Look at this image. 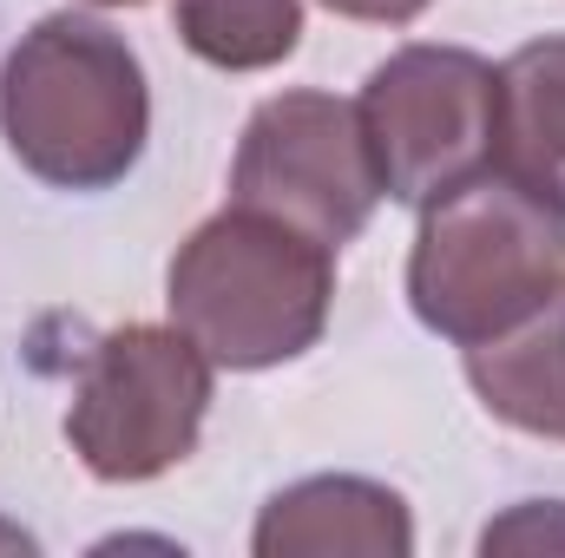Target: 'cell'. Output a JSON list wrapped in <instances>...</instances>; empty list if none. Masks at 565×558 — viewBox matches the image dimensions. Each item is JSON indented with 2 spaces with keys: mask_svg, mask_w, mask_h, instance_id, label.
Instances as JSON below:
<instances>
[{
  "mask_svg": "<svg viewBox=\"0 0 565 558\" xmlns=\"http://www.w3.org/2000/svg\"><path fill=\"white\" fill-rule=\"evenodd\" d=\"M0 139L53 191H113L145 158L151 86L99 13H40L0 60Z\"/></svg>",
  "mask_w": 565,
  "mask_h": 558,
  "instance_id": "1",
  "label": "cell"
},
{
  "mask_svg": "<svg viewBox=\"0 0 565 558\" xmlns=\"http://www.w3.org/2000/svg\"><path fill=\"white\" fill-rule=\"evenodd\" d=\"M565 289V204L487 164L422 204L408 250V309L427 335L480 348L533 322Z\"/></svg>",
  "mask_w": 565,
  "mask_h": 558,
  "instance_id": "2",
  "label": "cell"
},
{
  "mask_svg": "<svg viewBox=\"0 0 565 558\" xmlns=\"http://www.w3.org/2000/svg\"><path fill=\"white\" fill-rule=\"evenodd\" d=\"M329 302L335 250L244 204L204 217L164 270L171 322L231 375L309 355L329 329Z\"/></svg>",
  "mask_w": 565,
  "mask_h": 558,
  "instance_id": "3",
  "label": "cell"
},
{
  "mask_svg": "<svg viewBox=\"0 0 565 558\" xmlns=\"http://www.w3.org/2000/svg\"><path fill=\"white\" fill-rule=\"evenodd\" d=\"M211 388H217V362L178 322L171 329L126 322L93 342V355L73 382L66 440L93 480L145 486L198 453Z\"/></svg>",
  "mask_w": 565,
  "mask_h": 558,
  "instance_id": "4",
  "label": "cell"
},
{
  "mask_svg": "<svg viewBox=\"0 0 565 558\" xmlns=\"http://www.w3.org/2000/svg\"><path fill=\"white\" fill-rule=\"evenodd\" d=\"M355 112H362V139L375 158L382 197L422 211L493 164L500 66L467 53V46H427L422 40V46L388 53L369 73Z\"/></svg>",
  "mask_w": 565,
  "mask_h": 558,
  "instance_id": "5",
  "label": "cell"
},
{
  "mask_svg": "<svg viewBox=\"0 0 565 558\" xmlns=\"http://www.w3.org/2000/svg\"><path fill=\"white\" fill-rule=\"evenodd\" d=\"M231 204L282 217L329 250L355 244L382 204L362 112L335 93L264 99L237 139V158H231Z\"/></svg>",
  "mask_w": 565,
  "mask_h": 558,
  "instance_id": "6",
  "label": "cell"
},
{
  "mask_svg": "<svg viewBox=\"0 0 565 558\" xmlns=\"http://www.w3.org/2000/svg\"><path fill=\"white\" fill-rule=\"evenodd\" d=\"M257 558H408L415 552V513L395 486L362 473H309L270 493L250 533Z\"/></svg>",
  "mask_w": 565,
  "mask_h": 558,
  "instance_id": "7",
  "label": "cell"
},
{
  "mask_svg": "<svg viewBox=\"0 0 565 558\" xmlns=\"http://www.w3.org/2000/svg\"><path fill=\"white\" fill-rule=\"evenodd\" d=\"M480 408L533 440H565V289L513 335L467 348Z\"/></svg>",
  "mask_w": 565,
  "mask_h": 558,
  "instance_id": "8",
  "label": "cell"
},
{
  "mask_svg": "<svg viewBox=\"0 0 565 558\" xmlns=\"http://www.w3.org/2000/svg\"><path fill=\"white\" fill-rule=\"evenodd\" d=\"M493 164L540 197L565 204V33L526 40L500 66V132Z\"/></svg>",
  "mask_w": 565,
  "mask_h": 558,
  "instance_id": "9",
  "label": "cell"
},
{
  "mask_svg": "<svg viewBox=\"0 0 565 558\" xmlns=\"http://www.w3.org/2000/svg\"><path fill=\"white\" fill-rule=\"evenodd\" d=\"M171 26L217 73H270L302 46V0H171Z\"/></svg>",
  "mask_w": 565,
  "mask_h": 558,
  "instance_id": "10",
  "label": "cell"
},
{
  "mask_svg": "<svg viewBox=\"0 0 565 558\" xmlns=\"http://www.w3.org/2000/svg\"><path fill=\"white\" fill-rule=\"evenodd\" d=\"M329 13H342V20H362V26H408V20H422L434 0H322Z\"/></svg>",
  "mask_w": 565,
  "mask_h": 558,
  "instance_id": "11",
  "label": "cell"
},
{
  "mask_svg": "<svg viewBox=\"0 0 565 558\" xmlns=\"http://www.w3.org/2000/svg\"><path fill=\"white\" fill-rule=\"evenodd\" d=\"M0 546H20V552H33V539H26V533H13V526H0Z\"/></svg>",
  "mask_w": 565,
  "mask_h": 558,
  "instance_id": "12",
  "label": "cell"
},
{
  "mask_svg": "<svg viewBox=\"0 0 565 558\" xmlns=\"http://www.w3.org/2000/svg\"><path fill=\"white\" fill-rule=\"evenodd\" d=\"M93 7H145V0H93Z\"/></svg>",
  "mask_w": 565,
  "mask_h": 558,
  "instance_id": "13",
  "label": "cell"
}]
</instances>
